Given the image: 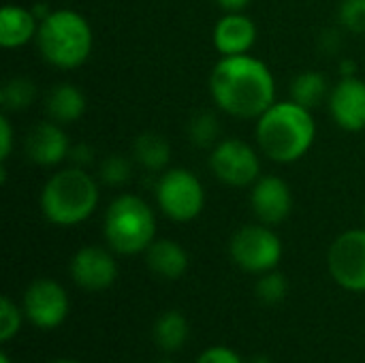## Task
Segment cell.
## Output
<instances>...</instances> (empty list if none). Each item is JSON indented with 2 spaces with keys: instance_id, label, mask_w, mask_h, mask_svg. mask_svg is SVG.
<instances>
[{
  "instance_id": "cell-1",
  "label": "cell",
  "mask_w": 365,
  "mask_h": 363,
  "mask_svg": "<svg viewBox=\"0 0 365 363\" xmlns=\"http://www.w3.org/2000/svg\"><path fill=\"white\" fill-rule=\"evenodd\" d=\"M210 90L222 111L244 120H259L276 96L272 71L248 53L222 56L212 71Z\"/></svg>"
},
{
  "instance_id": "cell-2",
  "label": "cell",
  "mask_w": 365,
  "mask_h": 363,
  "mask_svg": "<svg viewBox=\"0 0 365 363\" xmlns=\"http://www.w3.org/2000/svg\"><path fill=\"white\" fill-rule=\"evenodd\" d=\"M317 126L310 109L289 101L274 103L257 122V141L276 163H295L312 148Z\"/></svg>"
},
{
  "instance_id": "cell-3",
  "label": "cell",
  "mask_w": 365,
  "mask_h": 363,
  "mask_svg": "<svg viewBox=\"0 0 365 363\" xmlns=\"http://www.w3.org/2000/svg\"><path fill=\"white\" fill-rule=\"evenodd\" d=\"M98 203V186L81 167H68L47 180L41 193L43 216L58 227H75L92 216Z\"/></svg>"
},
{
  "instance_id": "cell-4",
  "label": "cell",
  "mask_w": 365,
  "mask_h": 363,
  "mask_svg": "<svg viewBox=\"0 0 365 363\" xmlns=\"http://www.w3.org/2000/svg\"><path fill=\"white\" fill-rule=\"evenodd\" d=\"M36 45L45 62L56 68H77L92 51V28L77 11H51L36 32Z\"/></svg>"
},
{
  "instance_id": "cell-5",
  "label": "cell",
  "mask_w": 365,
  "mask_h": 363,
  "mask_svg": "<svg viewBox=\"0 0 365 363\" xmlns=\"http://www.w3.org/2000/svg\"><path fill=\"white\" fill-rule=\"evenodd\" d=\"M156 235L152 208L137 195H120L105 214V240L118 255L145 252Z\"/></svg>"
},
{
  "instance_id": "cell-6",
  "label": "cell",
  "mask_w": 365,
  "mask_h": 363,
  "mask_svg": "<svg viewBox=\"0 0 365 363\" xmlns=\"http://www.w3.org/2000/svg\"><path fill=\"white\" fill-rule=\"evenodd\" d=\"M156 201L167 218L188 223L203 212L205 190L188 169H169L156 184Z\"/></svg>"
},
{
  "instance_id": "cell-7",
  "label": "cell",
  "mask_w": 365,
  "mask_h": 363,
  "mask_svg": "<svg viewBox=\"0 0 365 363\" xmlns=\"http://www.w3.org/2000/svg\"><path fill=\"white\" fill-rule=\"evenodd\" d=\"M231 259L250 274L272 272L282 259L280 237L267 225H248L242 227L231 237Z\"/></svg>"
},
{
  "instance_id": "cell-8",
  "label": "cell",
  "mask_w": 365,
  "mask_h": 363,
  "mask_svg": "<svg viewBox=\"0 0 365 363\" xmlns=\"http://www.w3.org/2000/svg\"><path fill=\"white\" fill-rule=\"evenodd\" d=\"M210 169L227 186H252L259 180L261 163L246 141L225 139L216 143L210 156Z\"/></svg>"
},
{
  "instance_id": "cell-9",
  "label": "cell",
  "mask_w": 365,
  "mask_h": 363,
  "mask_svg": "<svg viewBox=\"0 0 365 363\" xmlns=\"http://www.w3.org/2000/svg\"><path fill=\"white\" fill-rule=\"evenodd\" d=\"M329 272L349 291H365V229L342 233L329 248Z\"/></svg>"
},
{
  "instance_id": "cell-10",
  "label": "cell",
  "mask_w": 365,
  "mask_h": 363,
  "mask_svg": "<svg viewBox=\"0 0 365 363\" xmlns=\"http://www.w3.org/2000/svg\"><path fill=\"white\" fill-rule=\"evenodd\" d=\"M24 312L28 321L41 329H53L68 315V295L56 280H34L24 295Z\"/></svg>"
},
{
  "instance_id": "cell-11",
  "label": "cell",
  "mask_w": 365,
  "mask_h": 363,
  "mask_svg": "<svg viewBox=\"0 0 365 363\" xmlns=\"http://www.w3.org/2000/svg\"><path fill=\"white\" fill-rule=\"evenodd\" d=\"M250 208L255 216L267 227L284 223L293 210V195L289 184L276 175L259 178L250 190Z\"/></svg>"
},
{
  "instance_id": "cell-12",
  "label": "cell",
  "mask_w": 365,
  "mask_h": 363,
  "mask_svg": "<svg viewBox=\"0 0 365 363\" xmlns=\"http://www.w3.org/2000/svg\"><path fill=\"white\" fill-rule=\"evenodd\" d=\"M71 278L86 291H105L118 278V263L101 246H86L71 261Z\"/></svg>"
},
{
  "instance_id": "cell-13",
  "label": "cell",
  "mask_w": 365,
  "mask_h": 363,
  "mask_svg": "<svg viewBox=\"0 0 365 363\" xmlns=\"http://www.w3.org/2000/svg\"><path fill=\"white\" fill-rule=\"evenodd\" d=\"M329 111L336 124L344 131L357 133L365 128V81L344 77L329 92Z\"/></svg>"
},
{
  "instance_id": "cell-14",
  "label": "cell",
  "mask_w": 365,
  "mask_h": 363,
  "mask_svg": "<svg viewBox=\"0 0 365 363\" xmlns=\"http://www.w3.org/2000/svg\"><path fill=\"white\" fill-rule=\"evenodd\" d=\"M24 150L32 163H36L41 167H53V165L62 163L64 158H68L71 143H68V137H66L62 124L47 120V122H38L28 133V137L24 141Z\"/></svg>"
},
{
  "instance_id": "cell-15",
  "label": "cell",
  "mask_w": 365,
  "mask_h": 363,
  "mask_svg": "<svg viewBox=\"0 0 365 363\" xmlns=\"http://www.w3.org/2000/svg\"><path fill=\"white\" fill-rule=\"evenodd\" d=\"M257 26L244 13H227L214 28V47L222 56H242L252 49Z\"/></svg>"
},
{
  "instance_id": "cell-16",
  "label": "cell",
  "mask_w": 365,
  "mask_h": 363,
  "mask_svg": "<svg viewBox=\"0 0 365 363\" xmlns=\"http://www.w3.org/2000/svg\"><path fill=\"white\" fill-rule=\"evenodd\" d=\"M145 263L156 276L178 280L188 270V252L173 240H154L145 250Z\"/></svg>"
},
{
  "instance_id": "cell-17",
  "label": "cell",
  "mask_w": 365,
  "mask_h": 363,
  "mask_svg": "<svg viewBox=\"0 0 365 363\" xmlns=\"http://www.w3.org/2000/svg\"><path fill=\"white\" fill-rule=\"evenodd\" d=\"M38 19L32 11L15 4H6L0 11V43L4 47H21L36 39Z\"/></svg>"
},
{
  "instance_id": "cell-18",
  "label": "cell",
  "mask_w": 365,
  "mask_h": 363,
  "mask_svg": "<svg viewBox=\"0 0 365 363\" xmlns=\"http://www.w3.org/2000/svg\"><path fill=\"white\" fill-rule=\"evenodd\" d=\"M45 111L58 124H73L86 111V96L73 83H58L45 96Z\"/></svg>"
},
{
  "instance_id": "cell-19",
  "label": "cell",
  "mask_w": 365,
  "mask_h": 363,
  "mask_svg": "<svg viewBox=\"0 0 365 363\" xmlns=\"http://www.w3.org/2000/svg\"><path fill=\"white\" fill-rule=\"evenodd\" d=\"M133 156L135 160L148 169V171H163L169 165L171 158V145L163 135L156 133H143L133 143Z\"/></svg>"
},
{
  "instance_id": "cell-20",
  "label": "cell",
  "mask_w": 365,
  "mask_h": 363,
  "mask_svg": "<svg viewBox=\"0 0 365 363\" xmlns=\"http://www.w3.org/2000/svg\"><path fill=\"white\" fill-rule=\"evenodd\" d=\"M154 340L163 351H178L188 340V321L180 310L163 312L154 323Z\"/></svg>"
},
{
  "instance_id": "cell-21",
  "label": "cell",
  "mask_w": 365,
  "mask_h": 363,
  "mask_svg": "<svg viewBox=\"0 0 365 363\" xmlns=\"http://www.w3.org/2000/svg\"><path fill=\"white\" fill-rule=\"evenodd\" d=\"M329 94L327 88V79L317 73V71H306L302 75L295 77V81L291 83V98L293 103L306 107V109H317Z\"/></svg>"
},
{
  "instance_id": "cell-22",
  "label": "cell",
  "mask_w": 365,
  "mask_h": 363,
  "mask_svg": "<svg viewBox=\"0 0 365 363\" xmlns=\"http://www.w3.org/2000/svg\"><path fill=\"white\" fill-rule=\"evenodd\" d=\"M36 98V86L28 77H11L0 90V103L6 111H21Z\"/></svg>"
},
{
  "instance_id": "cell-23",
  "label": "cell",
  "mask_w": 365,
  "mask_h": 363,
  "mask_svg": "<svg viewBox=\"0 0 365 363\" xmlns=\"http://www.w3.org/2000/svg\"><path fill=\"white\" fill-rule=\"evenodd\" d=\"M218 118L212 111H197L188 122V137L197 148H210L218 137Z\"/></svg>"
},
{
  "instance_id": "cell-24",
  "label": "cell",
  "mask_w": 365,
  "mask_h": 363,
  "mask_svg": "<svg viewBox=\"0 0 365 363\" xmlns=\"http://www.w3.org/2000/svg\"><path fill=\"white\" fill-rule=\"evenodd\" d=\"M255 293H257V297L265 306H276V304H280L287 297V293H289V280L284 278V274H280L276 270L265 272V274H261Z\"/></svg>"
},
{
  "instance_id": "cell-25",
  "label": "cell",
  "mask_w": 365,
  "mask_h": 363,
  "mask_svg": "<svg viewBox=\"0 0 365 363\" xmlns=\"http://www.w3.org/2000/svg\"><path fill=\"white\" fill-rule=\"evenodd\" d=\"M130 173H133V167H130V160L126 156H120V154H109L101 167H98V178L107 184V186H122L130 180Z\"/></svg>"
},
{
  "instance_id": "cell-26",
  "label": "cell",
  "mask_w": 365,
  "mask_h": 363,
  "mask_svg": "<svg viewBox=\"0 0 365 363\" xmlns=\"http://www.w3.org/2000/svg\"><path fill=\"white\" fill-rule=\"evenodd\" d=\"M338 17L342 26L355 34H365V0H344Z\"/></svg>"
},
{
  "instance_id": "cell-27",
  "label": "cell",
  "mask_w": 365,
  "mask_h": 363,
  "mask_svg": "<svg viewBox=\"0 0 365 363\" xmlns=\"http://www.w3.org/2000/svg\"><path fill=\"white\" fill-rule=\"evenodd\" d=\"M21 327V312L11 297L0 300V340H11Z\"/></svg>"
},
{
  "instance_id": "cell-28",
  "label": "cell",
  "mask_w": 365,
  "mask_h": 363,
  "mask_svg": "<svg viewBox=\"0 0 365 363\" xmlns=\"http://www.w3.org/2000/svg\"><path fill=\"white\" fill-rule=\"evenodd\" d=\"M197 363H244L240 359V355L229 349V347H212L207 351L201 353V357Z\"/></svg>"
},
{
  "instance_id": "cell-29",
  "label": "cell",
  "mask_w": 365,
  "mask_h": 363,
  "mask_svg": "<svg viewBox=\"0 0 365 363\" xmlns=\"http://www.w3.org/2000/svg\"><path fill=\"white\" fill-rule=\"evenodd\" d=\"M11 148H13V131H11L9 120L2 116V118H0V160H2V163L9 158Z\"/></svg>"
},
{
  "instance_id": "cell-30",
  "label": "cell",
  "mask_w": 365,
  "mask_h": 363,
  "mask_svg": "<svg viewBox=\"0 0 365 363\" xmlns=\"http://www.w3.org/2000/svg\"><path fill=\"white\" fill-rule=\"evenodd\" d=\"M92 156H94V152H92V148H90V145H86V143L73 145V148H71V152H68V158L75 163V167L90 165V163H92Z\"/></svg>"
},
{
  "instance_id": "cell-31",
  "label": "cell",
  "mask_w": 365,
  "mask_h": 363,
  "mask_svg": "<svg viewBox=\"0 0 365 363\" xmlns=\"http://www.w3.org/2000/svg\"><path fill=\"white\" fill-rule=\"evenodd\" d=\"M250 0H216V4L220 9H225L227 13H242L248 6Z\"/></svg>"
},
{
  "instance_id": "cell-32",
  "label": "cell",
  "mask_w": 365,
  "mask_h": 363,
  "mask_svg": "<svg viewBox=\"0 0 365 363\" xmlns=\"http://www.w3.org/2000/svg\"><path fill=\"white\" fill-rule=\"evenodd\" d=\"M340 68H344V77H355V75H353V73H355V62L344 60V62L340 64Z\"/></svg>"
},
{
  "instance_id": "cell-33",
  "label": "cell",
  "mask_w": 365,
  "mask_h": 363,
  "mask_svg": "<svg viewBox=\"0 0 365 363\" xmlns=\"http://www.w3.org/2000/svg\"><path fill=\"white\" fill-rule=\"evenodd\" d=\"M248 363H272V362H269L267 357H263V355H259V357H252V359H250V362H248Z\"/></svg>"
},
{
  "instance_id": "cell-34",
  "label": "cell",
  "mask_w": 365,
  "mask_h": 363,
  "mask_svg": "<svg viewBox=\"0 0 365 363\" xmlns=\"http://www.w3.org/2000/svg\"><path fill=\"white\" fill-rule=\"evenodd\" d=\"M0 363H11V359H9V355H6V353H0Z\"/></svg>"
},
{
  "instance_id": "cell-35",
  "label": "cell",
  "mask_w": 365,
  "mask_h": 363,
  "mask_svg": "<svg viewBox=\"0 0 365 363\" xmlns=\"http://www.w3.org/2000/svg\"><path fill=\"white\" fill-rule=\"evenodd\" d=\"M51 363H79V362H73V359H58V362H51Z\"/></svg>"
},
{
  "instance_id": "cell-36",
  "label": "cell",
  "mask_w": 365,
  "mask_h": 363,
  "mask_svg": "<svg viewBox=\"0 0 365 363\" xmlns=\"http://www.w3.org/2000/svg\"><path fill=\"white\" fill-rule=\"evenodd\" d=\"M160 363H175V362H160Z\"/></svg>"
},
{
  "instance_id": "cell-37",
  "label": "cell",
  "mask_w": 365,
  "mask_h": 363,
  "mask_svg": "<svg viewBox=\"0 0 365 363\" xmlns=\"http://www.w3.org/2000/svg\"><path fill=\"white\" fill-rule=\"evenodd\" d=\"M364 216H365V210H364Z\"/></svg>"
}]
</instances>
